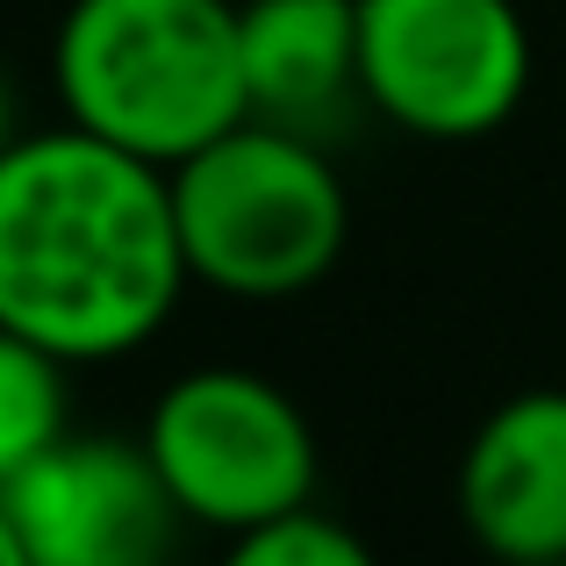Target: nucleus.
<instances>
[{"label": "nucleus", "mask_w": 566, "mask_h": 566, "mask_svg": "<svg viewBox=\"0 0 566 566\" xmlns=\"http://www.w3.org/2000/svg\"><path fill=\"white\" fill-rule=\"evenodd\" d=\"M187 287L166 166L94 137L43 129L0 151V323L65 366L123 359Z\"/></svg>", "instance_id": "1"}, {"label": "nucleus", "mask_w": 566, "mask_h": 566, "mask_svg": "<svg viewBox=\"0 0 566 566\" xmlns=\"http://www.w3.org/2000/svg\"><path fill=\"white\" fill-rule=\"evenodd\" d=\"M51 65L72 123L151 166L251 115L230 0H72Z\"/></svg>", "instance_id": "2"}, {"label": "nucleus", "mask_w": 566, "mask_h": 566, "mask_svg": "<svg viewBox=\"0 0 566 566\" xmlns=\"http://www.w3.org/2000/svg\"><path fill=\"white\" fill-rule=\"evenodd\" d=\"M166 187L187 280L237 302L308 294L337 265L352 230V201L331 158L302 129L259 123V115L166 166Z\"/></svg>", "instance_id": "3"}, {"label": "nucleus", "mask_w": 566, "mask_h": 566, "mask_svg": "<svg viewBox=\"0 0 566 566\" xmlns=\"http://www.w3.org/2000/svg\"><path fill=\"white\" fill-rule=\"evenodd\" d=\"M172 510L208 531H251L316 495V430L273 380L244 366H201L158 395L144 423Z\"/></svg>", "instance_id": "4"}, {"label": "nucleus", "mask_w": 566, "mask_h": 566, "mask_svg": "<svg viewBox=\"0 0 566 566\" xmlns=\"http://www.w3.org/2000/svg\"><path fill=\"white\" fill-rule=\"evenodd\" d=\"M531 29L516 0H359V94L395 129L473 144L524 108Z\"/></svg>", "instance_id": "5"}, {"label": "nucleus", "mask_w": 566, "mask_h": 566, "mask_svg": "<svg viewBox=\"0 0 566 566\" xmlns=\"http://www.w3.org/2000/svg\"><path fill=\"white\" fill-rule=\"evenodd\" d=\"M22 566H151L180 531L151 452L123 438H57L0 488Z\"/></svg>", "instance_id": "6"}, {"label": "nucleus", "mask_w": 566, "mask_h": 566, "mask_svg": "<svg viewBox=\"0 0 566 566\" xmlns=\"http://www.w3.org/2000/svg\"><path fill=\"white\" fill-rule=\"evenodd\" d=\"M459 516L495 559H566V387L510 395L459 459Z\"/></svg>", "instance_id": "7"}, {"label": "nucleus", "mask_w": 566, "mask_h": 566, "mask_svg": "<svg viewBox=\"0 0 566 566\" xmlns=\"http://www.w3.org/2000/svg\"><path fill=\"white\" fill-rule=\"evenodd\" d=\"M237 65L251 115L308 137L359 94V0H244Z\"/></svg>", "instance_id": "8"}, {"label": "nucleus", "mask_w": 566, "mask_h": 566, "mask_svg": "<svg viewBox=\"0 0 566 566\" xmlns=\"http://www.w3.org/2000/svg\"><path fill=\"white\" fill-rule=\"evenodd\" d=\"M65 438V359L0 323V488Z\"/></svg>", "instance_id": "9"}, {"label": "nucleus", "mask_w": 566, "mask_h": 566, "mask_svg": "<svg viewBox=\"0 0 566 566\" xmlns=\"http://www.w3.org/2000/svg\"><path fill=\"white\" fill-rule=\"evenodd\" d=\"M230 553L244 566H366V538H352V531L337 524V516H323L316 502H294V510L237 531Z\"/></svg>", "instance_id": "10"}, {"label": "nucleus", "mask_w": 566, "mask_h": 566, "mask_svg": "<svg viewBox=\"0 0 566 566\" xmlns=\"http://www.w3.org/2000/svg\"><path fill=\"white\" fill-rule=\"evenodd\" d=\"M14 144V86H8V72H0V151Z\"/></svg>", "instance_id": "11"}, {"label": "nucleus", "mask_w": 566, "mask_h": 566, "mask_svg": "<svg viewBox=\"0 0 566 566\" xmlns=\"http://www.w3.org/2000/svg\"><path fill=\"white\" fill-rule=\"evenodd\" d=\"M0 566H22V553H14V531H8V510H0Z\"/></svg>", "instance_id": "12"}]
</instances>
